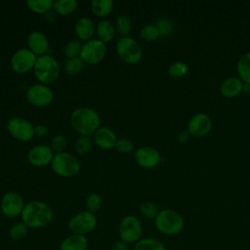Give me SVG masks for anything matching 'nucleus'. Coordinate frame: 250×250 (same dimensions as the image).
Returning a JSON list of instances; mask_svg holds the SVG:
<instances>
[{"label":"nucleus","mask_w":250,"mask_h":250,"mask_svg":"<svg viewBox=\"0 0 250 250\" xmlns=\"http://www.w3.org/2000/svg\"><path fill=\"white\" fill-rule=\"evenodd\" d=\"M140 36L143 40L151 42L156 40L158 37H160V34L155 24H146L141 28Z\"/></svg>","instance_id":"32"},{"label":"nucleus","mask_w":250,"mask_h":250,"mask_svg":"<svg viewBox=\"0 0 250 250\" xmlns=\"http://www.w3.org/2000/svg\"><path fill=\"white\" fill-rule=\"evenodd\" d=\"M7 130L12 137L20 142H28L34 136V127L21 117H12L7 123Z\"/></svg>","instance_id":"10"},{"label":"nucleus","mask_w":250,"mask_h":250,"mask_svg":"<svg viewBox=\"0 0 250 250\" xmlns=\"http://www.w3.org/2000/svg\"><path fill=\"white\" fill-rule=\"evenodd\" d=\"M67 146V140L63 135L58 134L56 135L51 142V148L53 149V151H55L56 153H61V152H64V149L66 148Z\"/></svg>","instance_id":"38"},{"label":"nucleus","mask_w":250,"mask_h":250,"mask_svg":"<svg viewBox=\"0 0 250 250\" xmlns=\"http://www.w3.org/2000/svg\"><path fill=\"white\" fill-rule=\"evenodd\" d=\"M85 206H86L87 211L95 214V212H97L102 206V197H101V195L99 193H96V192L90 193L86 198Z\"/></svg>","instance_id":"36"},{"label":"nucleus","mask_w":250,"mask_h":250,"mask_svg":"<svg viewBox=\"0 0 250 250\" xmlns=\"http://www.w3.org/2000/svg\"><path fill=\"white\" fill-rule=\"evenodd\" d=\"M26 99L32 105L46 106L53 100V91L44 84H35L30 86L26 91Z\"/></svg>","instance_id":"13"},{"label":"nucleus","mask_w":250,"mask_h":250,"mask_svg":"<svg viewBox=\"0 0 250 250\" xmlns=\"http://www.w3.org/2000/svg\"><path fill=\"white\" fill-rule=\"evenodd\" d=\"M27 45L29 50L36 56L47 55L49 52V42L46 36L40 31H32L27 36Z\"/></svg>","instance_id":"17"},{"label":"nucleus","mask_w":250,"mask_h":250,"mask_svg":"<svg viewBox=\"0 0 250 250\" xmlns=\"http://www.w3.org/2000/svg\"><path fill=\"white\" fill-rule=\"evenodd\" d=\"M52 0H28L26 5L28 8L36 14H47L53 8Z\"/></svg>","instance_id":"28"},{"label":"nucleus","mask_w":250,"mask_h":250,"mask_svg":"<svg viewBox=\"0 0 250 250\" xmlns=\"http://www.w3.org/2000/svg\"><path fill=\"white\" fill-rule=\"evenodd\" d=\"M82 50V45L79 40H71L64 46L63 54L67 59L76 58L80 56Z\"/></svg>","instance_id":"34"},{"label":"nucleus","mask_w":250,"mask_h":250,"mask_svg":"<svg viewBox=\"0 0 250 250\" xmlns=\"http://www.w3.org/2000/svg\"><path fill=\"white\" fill-rule=\"evenodd\" d=\"M244 89V83L239 77H229L220 85V93L225 98H234Z\"/></svg>","instance_id":"19"},{"label":"nucleus","mask_w":250,"mask_h":250,"mask_svg":"<svg viewBox=\"0 0 250 250\" xmlns=\"http://www.w3.org/2000/svg\"><path fill=\"white\" fill-rule=\"evenodd\" d=\"M154 226L162 234L176 235L183 230L185 227V220L177 211L166 208L158 212L154 219Z\"/></svg>","instance_id":"3"},{"label":"nucleus","mask_w":250,"mask_h":250,"mask_svg":"<svg viewBox=\"0 0 250 250\" xmlns=\"http://www.w3.org/2000/svg\"><path fill=\"white\" fill-rule=\"evenodd\" d=\"M155 26L157 27L161 37H169L173 34V31H174L173 22L166 18L158 19L155 23Z\"/></svg>","instance_id":"31"},{"label":"nucleus","mask_w":250,"mask_h":250,"mask_svg":"<svg viewBox=\"0 0 250 250\" xmlns=\"http://www.w3.org/2000/svg\"><path fill=\"white\" fill-rule=\"evenodd\" d=\"M135 161L145 169H151L159 164L160 154L151 146H142L135 152Z\"/></svg>","instance_id":"16"},{"label":"nucleus","mask_w":250,"mask_h":250,"mask_svg":"<svg viewBox=\"0 0 250 250\" xmlns=\"http://www.w3.org/2000/svg\"><path fill=\"white\" fill-rule=\"evenodd\" d=\"M238 77L244 84L250 85V52L243 54L236 64Z\"/></svg>","instance_id":"23"},{"label":"nucleus","mask_w":250,"mask_h":250,"mask_svg":"<svg viewBox=\"0 0 250 250\" xmlns=\"http://www.w3.org/2000/svg\"><path fill=\"white\" fill-rule=\"evenodd\" d=\"M29 228L23 222H17L9 229V236L14 241H20L25 238Z\"/></svg>","instance_id":"27"},{"label":"nucleus","mask_w":250,"mask_h":250,"mask_svg":"<svg viewBox=\"0 0 250 250\" xmlns=\"http://www.w3.org/2000/svg\"><path fill=\"white\" fill-rule=\"evenodd\" d=\"M110 250H129V244L119 239L112 244Z\"/></svg>","instance_id":"40"},{"label":"nucleus","mask_w":250,"mask_h":250,"mask_svg":"<svg viewBox=\"0 0 250 250\" xmlns=\"http://www.w3.org/2000/svg\"><path fill=\"white\" fill-rule=\"evenodd\" d=\"M70 123L81 136H89L99 129L100 116L93 108L82 106L72 111Z\"/></svg>","instance_id":"2"},{"label":"nucleus","mask_w":250,"mask_h":250,"mask_svg":"<svg viewBox=\"0 0 250 250\" xmlns=\"http://www.w3.org/2000/svg\"><path fill=\"white\" fill-rule=\"evenodd\" d=\"M91 146H92V143L88 136H80L79 138H77L74 144L75 150L79 155L87 154L90 151Z\"/></svg>","instance_id":"35"},{"label":"nucleus","mask_w":250,"mask_h":250,"mask_svg":"<svg viewBox=\"0 0 250 250\" xmlns=\"http://www.w3.org/2000/svg\"><path fill=\"white\" fill-rule=\"evenodd\" d=\"M94 141L99 147L103 149H110L115 146L117 138L111 129L107 127H101L95 132Z\"/></svg>","instance_id":"18"},{"label":"nucleus","mask_w":250,"mask_h":250,"mask_svg":"<svg viewBox=\"0 0 250 250\" xmlns=\"http://www.w3.org/2000/svg\"><path fill=\"white\" fill-rule=\"evenodd\" d=\"M116 53L125 62L135 64L142 59V49L132 37H121L116 43Z\"/></svg>","instance_id":"8"},{"label":"nucleus","mask_w":250,"mask_h":250,"mask_svg":"<svg viewBox=\"0 0 250 250\" xmlns=\"http://www.w3.org/2000/svg\"><path fill=\"white\" fill-rule=\"evenodd\" d=\"M84 67V62L80 57L67 59L64 62V70L68 74H78Z\"/></svg>","instance_id":"30"},{"label":"nucleus","mask_w":250,"mask_h":250,"mask_svg":"<svg viewBox=\"0 0 250 250\" xmlns=\"http://www.w3.org/2000/svg\"><path fill=\"white\" fill-rule=\"evenodd\" d=\"M24 202L21 195L16 191L6 192L0 202V209L4 216L16 218L21 215L24 208Z\"/></svg>","instance_id":"11"},{"label":"nucleus","mask_w":250,"mask_h":250,"mask_svg":"<svg viewBox=\"0 0 250 250\" xmlns=\"http://www.w3.org/2000/svg\"><path fill=\"white\" fill-rule=\"evenodd\" d=\"M115 25H116V28H115L116 31L122 37H127L131 32L132 22H131V20L125 15H121L116 19Z\"/></svg>","instance_id":"29"},{"label":"nucleus","mask_w":250,"mask_h":250,"mask_svg":"<svg viewBox=\"0 0 250 250\" xmlns=\"http://www.w3.org/2000/svg\"><path fill=\"white\" fill-rule=\"evenodd\" d=\"M112 6L113 3L111 0H93L91 2L93 13L100 18L107 16L111 12Z\"/></svg>","instance_id":"26"},{"label":"nucleus","mask_w":250,"mask_h":250,"mask_svg":"<svg viewBox=\"0 0 250 250\" xmlns=\"http://www.w3.org/2000/svg\"><path fill=\"white\" fill-rule=\"evenodd\" d=\"M75 34L76 36L82 41H89L91 40L94 32H95V25L93 21L90 18L82 17L80 18L75 23Z\"/></svg>","instance_id":"21"},{"label":"nucleus","mask_w":250,"mask_h":250,"mask_svg":"<svg viewBox=\"0 0 250 250\" xmlns=\"http://www.w3.org/2000/svg\"><path fill=\"white\" fill-rule=\"evenodd\" d=\"M188 72V65L183 62H175L168 68V74L173 78H181Z\"/></svg>","instance_id":"37"},{"label":"nucleus","mask_w":250,"mask_h":250,"mask_svg":"<svg viewBox=\"0 0 250 250\" xmlns=\"http://www.w3.org/2000/svg\"><path fill=\"white\" fill-rule=\"evenodd\" d=\"M212 128V120L205 113H196L192 115L188 124V132L195 138L206 136Z\"/></svg>","instance_id":"14"},{"label":"nucleus","mask_w":250,"mask_h":250,"mask_svg":"<svg viewBox=\"0 0 250 250\" xmlns=\"http://www.w3.org/2000/svg\"><path fill=\"white\" fill-rule=\"evenodd\" d=\"M46 16H45V18H46V20L48 21H50V22H53V21H56V18H57V14L55 13V12H52V11H50V12H48L47 14H45Z\"/></svg>","instance_id":"43"},{"label":"nucleus","mask_w":250,"mask_h":250,"mask_svg":"<svg viewBox=\"0 0 250 250\" xmlns=\"http://www.w3.org/2000/svg\"><path fill=\"white\" fill-rule=\"evenodd\" d=\"M77 5L75 0H56L53 3V9L57 15L66 16L74 12Z\"/></svg>","instance_id":"25"},{"label":"nucleus","mask_w":250,"mask_h":250,"mask_svg":"<svg viewBox=\"0 0 250 250\" xmlns=\"http://www.w3.org/2000/svg\"><path fill=\"white\" fill-rule=\"evenodd\" d=\"M47 133H48V129L43 124H38L34 127V135H36L38 137H43V136L47 135Z\"/></svg>","instance_id":"41"},{"label":"nucleus","mask_w":250,"mask_h":250,"mask_svg":"<svg viewBox=\"0 0 250 250\" xmlns=\"http://www.w3.org/2000/svg\"><path fill=\"white\" fill-rule=\"evenodd\" d=\"M115 148L117 149V151H119L121 153H128V152H131L133 150L134 145L129 139L121 138V139L117 140L116 145H115Z\"/></svg>","instance_id":"39"},{"label":"nucleus","mask_w":250,"mask_h":250,"mask_svg":"<svg viewBox=\"0 0 250 250\" xmlns=\"http://www.w3.org/2000/svg\"><path fill=\"white\" fill-rule=\"evenodd\" d=\"M97 222L96 215L85 210L71 217L67 223V228L71 233L87 235L96 229Z\"/></svg>","instance_id":"7"},{"label":"nucleus","mask_w":250,"mask_h":250,"mask_svg":"<svg viewBox=\"0 0 250 250\" xmlns=\"http://www.w3.org/2000/svg\"><path fill=\"white\" fill-rule=\"evenodd\" d=\"M97 35L99 40H101L104 43L109 42L110 40H112V38L114 37L115 34V28L112 24V22L108 20H102L98 22L97 25Z\"/></svg>","instance_id":"22"},{"label":"nucleus","mask_w":250,"mask_h":250,"mask_svg":"<svg viewBox=\"0 0 250 250\" xmlns=\"http://www.w3.org/2000/svg\"><path fill=\"white\" fill-rule=\"evenodd\" d=\"M106 54L105 43L99 39H91L82 45L80 58L89 64H96L104 60Z\"/></svg>","instance_id":"9"},{"label":"nucleus","mask_w":250,"mask_h":250,"mask_svg":"<svg viewBox=\"0 0 250 250\" xmlns=\"http://www.w3.org/2000/svg\"><path fill=\"white\" fill-rule=\"evenodd\" d=\"M53 171L64 178H70L78 174L80 170V163L76 157L68 152L56 153L51 162Z\"/></svg>","instance_id":"5"},{"label":"nucleus","mask_w":250,"mask_h":250,"mask_svg":"<svg viewBox=\"0 0 250 250\" xmlns=\"http://www.w3.org/2000/svg\"><path fill=\"white\" fill-rule=\"evenodd\" d=\"M33 72L41 84H50L56 81L60 75V65L51 55H43L36 59Z\"/></svg>","instance_id":"4"},{"label":"nucleus","mask_w":250,"mask_h":250,"mask_svg":"<svg viewBox=\"0 0 250 250\" xmlns=\"http://www.w3.org/2000/svg\"><path fill=\"white\" fill-rule=\"evenodd\" d=\"M189 136H190V135H189V133H188V131H182L181 133L178 134L177 138H178V141H179V142L185 143V142H187V141L188 140Z\"/></svg>","instance_id":"42"},{"label":"nucleus","mask_w":250,"mask_h":250,"mask_svg":"<svg viewBox=\"0 0 250 250\" xmlns=\"http://www.w3.org/2000/svg\"><path fill=\"white\" fill-rule=\"evenodd\" d=\"M158 212V207L153 202L145 201L140 205V213L146 219H155Z\"/></svg>","instance_id":"33"},{"label":"nucleus","mask_w":250,"mask_h":250,"mask_svg":"<svg viewBox=\"0 0 250 250\" xmlns=\"http://www.w3.org/2000/svg\"><path fill=\"white\" fill-rule=\"evenodd\" d=\"M133 250H166L164 243L154 237H142L134 244Z\"/></svg>","instance_id":"24"},{"label":"nucleus","mask_w":250,"mask_h":250,"mask_svg":"<svg viewBox=\"0 0 250 250\" xmlns=\"http://www.w3.org/2000/svg\"><path fill=\"white\" fill-rule=\"evenodd\" d=\"M88 246L89 239L86 235L71 233L62 240L59 250H87Z\"/></svg>","instance_id":"20"},{"label":"nucleus","mask_w":250,"mask_h":250,"mask_svg":"<svg viewBox=\"0 0 250 250\" xmlns=\"http://www.w3.org/2000/svg\"><path fill=\"white\" fill-rule=\"evenodd\" d=\"M118 235L124 242L135 244L143 235V227L140 220L134 215L123 217L118 227Z\"/></svg>","instance_id":"6"},{"label":"nucleus","mask_w":250,"mask_h":250,"mask_svg":"<svg viewBox=\"0 0 250 250\" xmlns=\"http://www.w3.org/2000/svg\"><path fill=\"white\" fill-rule=\"evenodd\" d=\"M53 216V210L47 203L33 200L24 205L21 218L29 229H41L52 222Z\"/></svg>","instance_id":"1"},{"label":"nucleus","mask_w":250,"mask_h":250,"mask_svg":"<svg viewBox=\"0 0 250 250\" xmlns=\"http://www.w3.org/2000/svg\"><path fill=\"white\" fill-rule=\"evenodd\" d=\"M36 59L29 49H20L11 59V67L17 73H25L34 67Z\"/></svg>","instance_id":"12"},{"label":"nucleus","mask_w":250,"mask_h":250,"mask_svg":"<svg viewBox=\"0 0 250 250\" xmlns=\"http://www.w3.org/2000/svg\"><path fill=\"white\" fill-rule=\"evenodd\" d=\"M53 149L46 145L33 146L27 153L29 163L35 167H44L50 164L54 158Z\"/></svg>","instance_id":"15"}]
</instances>
